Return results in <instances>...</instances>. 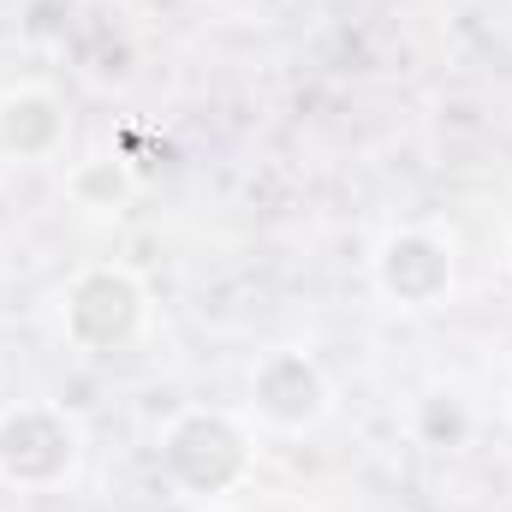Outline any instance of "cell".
Masks as SVG:
<instances>
[{
	"instance_id": "obj_1",
	"label": "cell",
	"mask_w": 512,
	"mask_h": 512,
	"mask_svg": "<svg viewBox=\"0 0 512 512\" xmlns=\"http://www.w3.org/2000/svg\"><path fill=\"white\" fill-rule=\"evenodd\" d=\"M0 441H24V453H0V471L12 483H30V459H42V483H54L60 471H72L78 459V429L48 411V405H24V411H6L0 417Z\"/></svg>"
},
{
	"instance_id": "obj_2",
	"label": "cell",
	"mask_w": 512,
	"mask_h": 512,
	"mask_svg": "<svg viewBox=\"0 0 512 512\" xmlns=\"http://www.w3.org/2000/svg\"><path fill=\"white\" fill-rule=\"evenodd\" d=\"M376 280H382V292L399 310H429L453 286V256L435 239H423V233H399V239H387L382 262H376Z\"/></svg>"
},
{
	"instance_id": "obj_3",
	"label": "cell",
	"mask_w": 512,
	"mask_h": 512,
	"mask_svg": "<svg viewBox=\"0 0 512 512\" xmlns=\"http://www.w3.org/2000/svg\"><path fill=\"white\" fill-rule=\"evenodd\" d=\"M251 393H256V411H262L268 423H286V429L316 423V417L328 411V387H322L316 364H310L304 352H274V358L251 376Z\"/></svg>"
},
{
	"instance_id": "obj_4",
	"label": "cell",
	"mask_w": 512,
	"mask_h": 512,
	"mask_svg": "<svg viewBox=\"0 0 512 512\" xmlns=\"http://www.w3.org/2000/svg\"><path fill=\"white\" fill-rule=\"evenodd\" d=\"M48 131H60V108H54L42 90H18V96L0 102V143H6V149L36 155V143H42V155H48V149H54Z\"/></svg>"
}]
</instances>
